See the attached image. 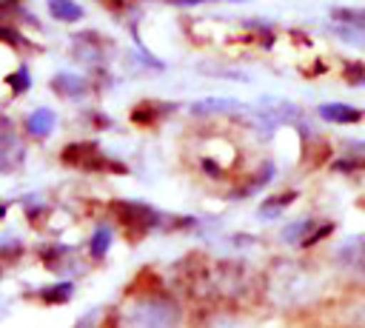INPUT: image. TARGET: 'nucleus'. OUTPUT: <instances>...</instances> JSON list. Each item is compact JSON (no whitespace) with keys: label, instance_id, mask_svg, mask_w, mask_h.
<instances>
[{"label":"nucleus","instance_id":"nucleus-1","mask_svg":"<svg viewBox=\"0 0 365 328\" xmlns=\"http://www.w3.org/2000/svg\"><path fill=\"white\" fill-rule=\"evenodd\" d=\"M60 160L66 165H74L80 171H125V165H120L117 160H108L97 143L83 140V143H68L60 154Z\"/></svg>","mask_w":365,"mask_h":328},{"label":"nucleus","instance_id":"nucleus-2","mask_svg":"<svg viewBox=\"0 0 365 328\" xmlns=\"http://www.w3.org/2000/svg\"><path fill=\"white\" fill-rule=\"evenodd\" d=\"M111 211L125 222V225H143V228H151L157 225V211L145 203H134V200H120L111 205Z\"/></svg>","mask_w":365,"mask_h":328},{"label":"nucleus","instance_id":"nucleus-3","mask_svg":"<svg viewBox=\"0 0 365 328\" xmlns=\"http://www.w3.org/2000/svg\"><path fill=\"white\" fill-rule=\"evenodd\" d=\"M51 91L66 97V100H77V97L88 94V80L74 74V71H57L51 77Z\"/></svg>","mask_w":365,"mask_h":328},{"label":"nucleus","instance_id":"nucleus-4","mask_svg":"<svg viewBox=\"0 0 365 328\" xmlns=\"http://www.w3.org/2000/svg\"><path fill=\"white\" fill-rule=\"evenodd\" d=\"M317 114L322 120H328V123H336V125H354V123L362 120V111L348 106V103H322L317 108Z\"/></svg>","mask_w":365,"mask_h":328},{"label":"nucleus","instance_id":"nucleus-5","mask_svg":"<svg viewBox=\"0 0 365 328\" xmlns=\"http://www.w3.org/2000/svg\"><path fill=\"white\" fill-rule=\"evenodd\" d=\"M174 308L171 305H160V302H143L140 305V322L151 325V328H168L174 322Z\"/></svg>","mask_w":365,"mask_h":328},{"label":"nucleus","instance_id":"nucleus-6","mask_svg":"<svg viewBox=\"0 0 365 328\" xmlns=\"http://www.w3.org/2000/svg\"><path fill=\"white\" fill-rule=\"evenodd\" d=\"M54 125H57V114H54L51 108H34V111L26 117V131H29L31 137H46V134L54 131Z\"/></svg>","mask_w":365,"mask_h":328},{"label":"nucleus","instance_id":"nucleus-7","mask_svg":"<svg viewBox=\"0 0 365 328\" xmlns=\"http://www.w3.org/2000/svg\"><path fill=\"white\" fill-rule=\"evenodd\" d=\"M48 14L60 23H77L83 20V6L74 0H48Z\"/></svg>","mask_w":365,"mask_h":328},{"label":"nucleus","instance_id":"nucleus-8","mask_svg":"<svg viewBox=\"0 0 365 328\" xmlns=\"http://www.w3.org/2000/svg\"><path fill=\"white\" fill-rule=\"evenodd\" d=\"M197 114H211V111H240V108H245V103H240V100H225V97H208V100H197L194 106H191Z\"/></svg>","mask_w":365,"mask_h":328},{"label":"nucleus","instance_id":"nucleus-9","mask_svg":"<svg viewBox=\"0 0 365 328\" xmlns=\"http://www.w3.org/2000/svg\"><path fill=\"white\" fill-rule=\"evenodd\" d=\"M108 245H111V228L108 225H97V231L91 234V242H88V254L94 260H103Z\"/></svg>","mask_w":365,"mask_h":328},{"label":"nucleus","instance_id":"nucleus-10","mask_svg":"<svg viewBox=\"0 0 365 328\" xmlns=\"http://www.w3.org/2000/svg\"><path fill=\"white\" fill-rule=\"evenodd\" d=\"M71 291H74V285H71V282H57V285L43 288V291H40V299H43V302H48V305H63V302H68V299H71Z\"/></svg>","mask_w":365,"mask_h":328},{"label":"nucleus","instance_id":"nucleus-11","mask_svg":"<svg viewBox=\"0 0 365 328\" xmlns=\"http://www.w3.org/2000/svg\"><path fill=\"white\" fill-rule=\"evenodd\" d=\"M342 80H345L351 88L365 86V63H362V60H348V63L342 66Z\"/></svg>","mask_w":365,"mask_h":328},{"label":"nucleus","instance_id":"nucleus-12","mask_svg":"<svg viewBox=\"0 0 365 328\" xmlns=\"http://www.w3.org/2000/svg\"><path fill=\"white\" fill-rule=\"evenodd\" d=\"M331 14H334L336 23H345V26H354V29H365V9L345 6V9H334Z\"/></svg>","mask_w":365,"mask_h":328},{"label":"nucleus","instance_id":"nucleus-13","mask_svg":"<svg viewBox=\"0 0 365 328\" xmlns=\"http://www.w3.org/2000/svg\"><path fill=\"white\" fill-rule=\"evenodd\" d=\"M157 108H163V103H140V106H134L131 120L140 123V125H148V123L157 120V114H163V111H157Z\"/></svg>","mask_w":365,"mask_h":328},{"label":"nucleus","instance_id":"nucleus-14","mask_svg":"<svg viewBox=\"0 0 365 328\" xmlns=\"http://www.w3.org/2000/svg\"><path fill=\"white\" fill-rule=\"evenodd\" d=\"M6 83L11 86V91H14V94H26V91L31 88V74H29V68H26V66H20L17 71H11V74L6 77Z\"/></svg>","mask_w":365,"mask_h":328},{"label":"nucleus","instance_id":"nucleus-15","mask_svg":"<svg viewBox=\"0 0 365 328\" xmlns=\"http://www.w3.org/2000/svg\"><path fill=\"white\" fill-rule=\"evenodd\" d=\"M297 194L294 191H285V194H279V197H271L268 203H262V208H259V214L262 217H277L285 205H291V200H294Z\"/></svg>","mask_w":365,"mask_h":328},{"label":"nucleus","instance_id":"nucleus-16","mask_svg":"<svg viewBox=\"0 0 365 328\" xmlns=\"http://www.w3.org/2000/svg\"><path fill=\"white\" fill-rule=\"evenodd\" d=\"M20 254H23V245H20V242H6V245H0V257L14 260V257H20Z\"/></svg>","mask_w":365,"mask_h":328},{"label":"nucleus","instance_id":"nucleus-17","mask_svg":"<svg viewBox=\"0 0 365 328\" xmlns=\"http://www.w3.org/2000/svg\"><path fill=\"white\" fill-rule=\"evenodd\" d=\"M0 37H3L9 46H20V43H23V37H20L14 29H6V26H0Z\"/></svg>","mask_w":365,"mask_h":328},{"label":"nucleus","instance_id":"nucleus-18","mask_svg":"<svg viewBox=\"0 0 365 328\" xmlns=\"http://www.w3.org/2000/svg\"><path fill=\"white\" fill-rule=\"evenodd\" d=\"M171 6H202V3H211V0H165Z\"/></svg>","mask_w":365,"mask_h":328},{"label":"nucleus","instance_id":"nucleus-19","mask_svg":"<svg viewBox=\"0 0 365 328\" xmlns=\"http://www.w3.org/2000/svg\"><path fill=\"white\" fill-rule=\"evenodd\" d=\"M0 277H3V268H0Z\"/></svg>","mask_w":365,"mask_h":328}]
</instances>
